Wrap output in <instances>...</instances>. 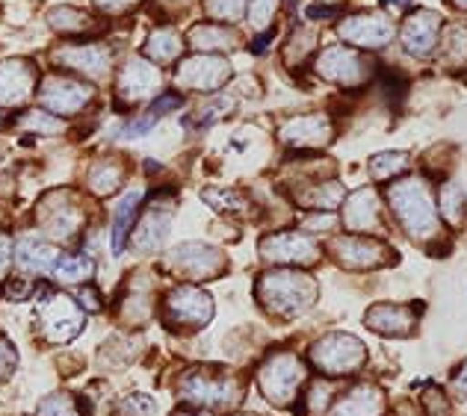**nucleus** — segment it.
I'll list each match as a JSON object with an SVG mask.
<instances>
[{
  "mask_svg": "<svg viewBox=\"0 0 467 416\" xmlns=\"http://www.w3.org/2000/svg\"><path fill=\"white\" fill-rule=\"evenodd\" d=\"M157 80H160L157 71L149 63H142V59H130V63L125 66V71H121L119 86H121V92H125V97L137 101V97H145L149 92H154Z\"/></svg>",
  "mask_w": 467,
  "mask_h": 416,
  "instance_id": "412c9836",
  "label": "nucleus"
},
{
  "mask_svg": "<svg viewBox=\"0 0 467 416\" xmlns=\"http://www.w3.org/2000/svg\"><path fill=\"white\" fill-rule=\"evenodd\" d=\"M382 408H385L382 393L370 384H361L347 399L337 401L335 416H382Z\"/></svg>",
  "mask_w": 467,
  "mask_h": 416,
  "instance_id": "aec40b11",
  "label": "nucleus"
},
{
  "mask_svg": "<svg viewBox=\"0 0 467 416\" xmlns=\"http://www.w3.org/2000/svg\"><path fill=\"white\" fill-rule=\"evenodd\" d=\"M335 15V9L331 6H311L308 9V18H331Z\"/></svg>",
  "mask_w": 467,
  "mask_h": 416,
  "instance_id": "a18cd8bd",
  "label": "nucleus"
},
{
  "mask_svg": "<svg viewBox=\"0 0 467 416\" xmlns=\"http://www.w3.org/2000/svg\"><path fill=\"white\" fill-rule=\"evenodd\" d=\"M42 222L47 225V230H51L54 237H71L80 225V213L75 207H57V210L47 213V218H42Z\"/></svg>",
  "mask_w": 467,
  "mask_h": 416,
  "instance_id": "cd10ccee",
  "label": "nucleus"
},
{
  "mask_svg": "<svg viewBox=\"0 0 467 416\" xmlns=\"http://www.w3.org/2000/svg\"><path fill=\"white\" fill-rule=\"evenodd\" d=\"M204 201L216 204L219 210H231V207L243 204V198H240L237 192H223V189H207V192H204Z\"/></svg>",
  "mask_w": 467,
  "mask_h": 416,
  "instance_id": "58836bf2",
  "label": "nucleus"
},
{
  "mask_svg": "<svg viewBox=\"0 0 467 416\" xmlns=\"http://www.w3.org/2000/svg\"><path fill=\"white\" fill-rule=\"evenodd\" d=\"M166 320L178 328H202L213 320V299L195 287H178L166 299Z\"/></svg>",
  "mask_w": 467,
  "mask_h": 416,
  "instance_id": "423d86ee",
  "label": "nucleus"
},
{
  "mask_svg": "<svg viewBox=\"0 0 467 416\" xmlns=\"http://www.w3.org/2000/svg\"><path fill=\"white\" fill-rule=\"evenodd\" d=\"M438 30H441V15H435V12H429V9H417L402 27L405 51L414 56H429L438 45Z\"/></svg>",
  "mask_w": 467,
  "mask_h": 416,
  "instance_id": "9d476101",
  "label": "nucleus"
},
{
  "mask_svg": "<svg viewBox=\"0 0 467 416\" xmlns=\"http://www.w3.org/2000/svg\"><path fill=\"white\" fill-rule=\"evenodd\" d=\"M261 254L266 260H281V263H314L319 257V249L311 237L302 234H275L261 242Z\"/></svg>",
  "mask_w": 467,
  "mask_h": 416,
  "instance_id": "1a4fd4ad",
  "label": "nucleus"
},
{
  "mask_svg": "<svg viewBox=\"0 0 467 416\" xmlns=\"http://www.w3.org/2000/svg\"><path fill=\"white\" fill-rule=\"evenodd\" d=\"M311 360L326 375H349V372L361 370V366H364L367 349L349 334H331V337L317 342L314 351H311Z\"/></svg>",
  "mask_w": 467,
  "mask_h": 416,
  "instance_id": "20e7f679",
  "label": "nucleus"
},
{
  "mask_svg": "<svg viewBox=\"0 0 467 416\" xmlns=\"http://www.w3.org/2000/svg\"><path fill=\"white\" fill-rule=\"evenodd\" d=\"M149 54L160 63H169V59H175L181 54V39L175 30H157L151 39H149Z\"/></svg>",
  "mask_w": 467,
  "mask_h": 416,
  "instance_id": "c85d7f7f",
  "label": "nucleus"
},
{
  "mask_svg": "<svg viewBox=\"0 0 467 416\" xmlns=\"http://www.w3.org/2000/svg\"><path fill=\"white\" fill-rule=\"evenodd\" d=\"M317 71L331 83H343V86H352L364 77V63L347 47H328V51L319 56Z\"/></svg>",
  "mask_w": 467,
  "mask_h": 416,
  "instance_id": "4468645a",
  "label": "nucleus"
},
{
  "mask_svg": "<svg viewBox=\"0 0 467 416\" xmlns=\"http://www.w3.org/2000/svg\"><path fill=\"white\" fill-rule=\"evenodd\" d=\"M273 9H275V0H254V6H252V18L254 24L261 27V24L269 21V15H273Z\"/></svg>",
  "mask_w": 467,
  "mask_h": 416,
  "instance_id": "79ce46f5",
  "label": "nucleus"
},
{
  "mask_svg": "<svg viewBox=\"0 0 467 416\" xmlns=\"http://www.w3.org/2000/svg\"><path fill=\"white\" fill-rule=\"evenodd\" d=\"M42 316V331L51 342H66L80 334L83 328V313L68 296H47L39 304Z\"/></svg>",
  "mask_w": 467,
  "mask_h": 416,
  "instance_id": "0eeeda50",
  "label": "nucleus"
},
{
  "mask_svg": "<svg viewBox=\"0 0 467 416\" xmlns=\"http://www.w3.org/2000/svg\"><path fill=\"white\" fill-rule=\"evenodd\" d=\"M388 4H393V6H402V4H405V0H388Z\"/></svg>",
  "mask_w": 467,
  "mask_h": 416,
  "instance_id": "8fccbe9b",
  "label": "nucleus"
},
{
  "mask_svg": "<svg viewBox=\"0 0 467 416\" xmlns=\"http://www.w3.org/2000/svg\"><path fill=\"white\" fill-rule=\"evenodd\" d=\"M261 299L266 304V310L281 313V316H299L311 308V301L317 299V287L308 275L296 272H273L261 278Z\"/></svg>",
  "mask_w": 467,
  "mask_h": 416,
  "instance_id": "f03ea898",
  "label": "nucleus"
},
{
  "mask_svg": "<svg viewBox=\"0 0 467 416\" xmlns=\"http://www.w3.org/2000/svg\"><path fill=\"white\" fill-rule=\"evenodd\" d=\"M347 225L352 230H373L379 228V201L373 189H358L347 204Z\"/></svg>",
  "mask_w": 467,
  "mask_h": 416,
  "instance_id": "4be33fe9",
  "label": "nucleus"
},
{
  "mask_svg": "<svg viewBox=\"0 0 467 416\" xmlns=\"http://www.w3.org/2000/svg\"><path fill=\"white\" fill-rule=\"evenodd\" d=\"M405 166H409V154L390 151V154H379V157H373L370 171H373V178H376V180H385V178H390V175H397V171H402Z\"/></svg>",
  "mask_w": 467,
  "mask_h": 416,
  "instance_id": "2f4dec72",
  "label": "nucleus"
},
{
  "mask_svg": "<svg viewBox=\"0 0 467 416\" xmlns=\"http://www.w3.org/2000/svg\"><path fill=\"white\" fill-rule=\"evenodd\" d=\"M39 416H80V411H78V401L71 396L54 393L39 405Z\"/></svg>",
  "mask_w": 467,
  "mask_h": 416,
  "instance_id": "473e14b6",
  "label": "nucleus"
},
{
  "mask_svg": "<svg viewBox=\"0 0 467 416\" xmlns=\"http://www.w3.org/2000/svg\"><path fill=\"white\" fill-rule=\"evenodd\" d=\"M9 257H12V251H9V239L0 234V278L6 275V269H9Z\"/></svg>",
  "mask_w": 467,
  "mask_h": 416,
  "instance_id": "c03bdc74",
  "label": "nucleus"
},
{
  "mask_svg": "<svg viewBox=\"0 0 467 416\" xmlns=\"http://www.w3.org/2000/svg\"><path fill=\"white\" fill-rule=\"evenodd\" d=\"M92 89L83 86L78 80H68V77H47L42 83V104L51 107L54 113H78L86 104H89Z\"/></svg>",
  "mask_w": 467,
  "mask_h": 416,
  "instance_id": "6e6552de",
  "label": "nucleus"
},
{
  "mask_svg": "<svg viewBox=\"0 0 467 416\" xmlns=\"http://www.w3.org/2000/svg\"><path fill=\"white\" fill-rule=\"evenodd\" d=\"M190 42L195 47H228L231 33L225 27H216V24H202L190 33Z\"/></svg>",
  "mask_w": 467,
  "mask_h": 416,
  "instance_id": "c756f323",
  "label": "nucleus"
},
{
  "mask_svg": "<svg viewBox=\"0 0 467 416\" xmlns=\"http://www.w3.org/2000/svg\"><path fill=\"white\" fill-rule=\"evenodd\" d=\"M57 263V249L45 246L39 239H24L18 246V266L24 272H51Z\"/></svg>",
  "mask_w": 467,
  "mask_h": 416,
  "instance_id": "5701e85b",
  "label": "nucleus"
},
{
  "mask_svg": "<svg viewBox=\"0 0 467 416\" xmlns=\"http://www.w3.org/2000/svg\"><path fill=\"white\" fill-rule=\"evenodd\" d=\"M181 396L192 405H213V408H231L240 401L243 387L231 375H216L211 370H192L181 378Z\"/></svg>",
  "mask_w": 467,
  "mask_h": 416,
  "instance_id": "7ed1b4c3",
  "label": "nucleus"
},
{
  "mask_svg": "<svg viewBox=\"0 0 467 416\" xmlns=\"http://www.w3.org/2000/svg\"><path fill=\"white\" fill-rule=\"evenodd\" d=\"M228 80V63L223 59H213V56H195L190 63L181 66V75L178 83L181 86H192V89H216Z\"/></svg>",
  "mask_w": 467,
  "mask_h": 416,
  "instance_id": "2eb2a0df",
  "label": "nucleus"
},
{
  "mask_svg": "<svg viewBox=\"0 0 467 416\" xmlns=\"http://www.w3.org/2000/svg\"><path fill=\"white\" fill-rule=\"evenodd\" d=\"M59 63H66L78 71H86V75H95L101 77L107 75L109 68V54L104 51L101 45H83V47H66V51L57 54Z\"/></svg>",
  "mask_w": 467,
  "mask_h": 416,
  "instance_id": "f3484780",
  "label": "nucleus"
},
{
  "mask_svg": "<svg viewBox=\"0 0 467 416\" xmlns=\"http://www.w3.org/2000/svg\"><path fill=\"white\" fill-rule=\"evenodd\" d=\"M269 39H273V33H264L261 39H254V54H264V51H266V45H269Z\"/></svg>",
  "mask_w": 467,
  "mask_h": 416,
  "instance_id": "de8ad7c7",
  "label": "nucleus"
},
{
  "mask_svg": "<svg viewBox=\"0 0 467 416\" xmlns=\"http://www.w3.org/2000/svg\"><path fill=\"white\" fill-rule=\"evenodd\" d=\"M335 254L343 266L349 269H373L379 263H385V257L390 254L385 246H379L376 239L364 237H343L335 242Z\"/></svg>",
  "mask_w": 467,
  "mask_h": 416,
  "instance_id": "ddd939ff",
  "label": "nucleus"
},
{
  "mask_svg": "<svg viewBox=\"0 0 467 416\" xmlns=\"http://www.w3.org/2000/svg\"><path fill=\"white\" fill-rule=\"evenodd\" d=\"M0 121H4V118H0Z\"/></svg>",
  "mask_w": 467,
  "mask_h": 416,
  "instance_id": "603ef678",
  "label": "nucleus"
},
{
  "mask_svg": "<svg viewBox=\"0 0 467 416\" xmlns=\"http://www.w3.org/2000/svg\"><path fill=\"white\" fill-rule=\"evenodd\" d=\"M86 18L83 12H75V9H54L51 12V24L57 30H83L86 27Z\"/></svg>",
  "mask_w": 467,
  "mask_h": 416,
  "instance_id": "f704fd0d",
  "label": "nucleus"
},
{
  "mask_svg": "<svg viewBox=\"0 0 467 416\" xmlns=\"http://www.w3.org/2000/svg\"><path fill=\"white\" fill-rule=\"evenodd\" d=\"M169 263L171 269H178V272L187 278H207L223 269V254L207 246H199V242H190V246H181L171 251Z\"/></svg>",
  "mask_w": 467,
  "mask_h": 416,
  "instance_id": "9b49d317",
  "label": "nucleus"
},
{
  "mask_svg": "<svg viewBox=\"0 0 467 416\" xmlns=\"http://www.w3.org/2000/svg\"><path fill=\"white\" fill-rule=\"evenodd\" d=\"M343 201V189H340V183H319V187H314L308 195H302V204H308L314 207V210L319 213H331L335 207Z\"/></svg>",
  "mask_w": 467,
  "mask_h": 416,
  "instance_id": "a878e982",
  "label": "nucleus"
},
{
  "mask_svg": "<svg viewBox=\"0 0 467 416\" xmlns=\"http://www.w3.org/2000/svg\"><path fill=\"white\" fill-rule=\"evenodd\" d=\"M452 396L456 399H467V360L456 370V375H452Z\"/></svg>",
  "mask_w": 467,
  "mask_h": 416,
  "instance_id": "37998d69",
  "label": "nucleus"
},
{
  "mask_svg": "<svg viewBox=\"0 0 467 416\" xmlns=\"http://www.w3.org/2000/svg\"><path fill=\"white\" fill-rule=\"evenodd\" d=\"M33 89V68L21 59H6L0 66V104H18Z\"/></svg>",
  "mask_w": 467,
  "mask_h": 416,
  "instance_id": "dca6fc26",
  "label": "nucleus"
},
{
  "mask_svg": "<svg viewBox=\"0 0 467 416\" xmlns=\"http://www.w3.org/2000/svg\"><path fill=\"white\" fill-rule=\"evenodd\" d=\"M95 263L89 260V257L83 254H68V257H57V263L51 272L63 280V284H80V280H86L92 275Z\"/></svg>",
  "mask_w": 467,
  "mask_h": 416,
  "instance_id": "393cba45",
  "label": "nucleus"
},
{
  "mask_svg": "<svg viewBox=\"0 0 467 416\" xmlns=\"http://www.w3.org/2000/svg\"><path fill=\"white\" fill-rule=\"evenodd\" d=\"M89 183H92V189H95L98 195L113 192V189L119 187V183H121V168L113 166V163H101L98 168H92Z\"/></svg>",
  "mask_w": 467,
  "mask_h": 416,
  "instance_id": "7c9ffc66",
  "label": "nucleus"
},
{
  "mask_svg": "<svg viewBox=\"0 0 467 416\" xmlns=\"http://www.w3.org/2000/svg\"><path fill=\"white\" fill-rule=\"evenodd\" d=\"M207 9L223 21H234L243 12V0H207Z\"/></svg>",
  "mask_w": 467,
  "mask_h": 416,
  "instance_id": "4c0bfd02",
  "label": "nucleus"
},
{
  "mask_svg": "<svg viewBox=\"0 0 467 416\" xmlns=\"http://www.w3.org/2000/svg\"><path fill=\"white\" fill-rule=\"evenodd\" d=\"M16 370V351H12L9 342L0 337V381L9 378V372Z\"/></svg>",
  "mask_w": 467,
  "mask_h": 416,
  "instance_id": "a19ab883",
  "label": "nucleus"
},
{
  "mask_svg": "<svg viewBox=\"0 0 467 416\" xmlns=\"http://www.w3.org/2000/svg\"><path fill=\"white\" fill-rule=\"evenodd\" d=\"M257 381H261L264 396L273 401V405H287V401L296 396L299 384L305 381V370L299 358H293V354H273V358L261 366Z\"/></svg>",
  "mask_w": 467,
  "mask_h": 416,
  "instance_id": "39448f33",
  "label": "nucleus"
},
{
  "mask_svg": "<svg viewBox=\"0 0 467 416\" xmlns=\"http://www.w3.org/2000/svg\"><path fill=\"white\" fill-rule=\"evenodd\" d=\"M388 201L397 213L400 225L405 228V234L414 239H432L438 237V213H435V198L429 187L420 178L400 180L393 183L388 192Z\"/></svg>",
  "mask_w": 467,
  "mask_h": 416,
  "instance_id": "f257e3e1",
  "label": "nucleus"
},
{
  "mask_svg": "<svg viewBox=\"0 0 467 416\" xmlns=\"http://www.w3.org/2000/svg\"><path fill=\"white\" fill-rule=\"evenodd\" d=\"M340 36L347 42L361 45V47H382L390 42L393 27L382 15H355L340 27Z\"/></svg>",
  "mask_w": 467,
  "mask_h": 416,
  "instance_id": "f8f14e48",
  "label": "nucleus"
},
{
  "mask_svg": "<svg viewBox=\"0 0 467 416\" xmlns=\"http://www.w3.org/2000/svg\"><path fill=\"white\" fill-rule=\"evenodd\" d=\"M456 6H462V9H467V0H452Z\"/></svg>",
  "mask_w": 467,
  "mask_h": 416,
  "instance_id": "09e8293b",
  "label": "nucleus"
},
{
  "mask_svg": "<svg viewBox=\"0 0 467 416\" xmlns=\"http://www.w3.org/2000/svg\"><path fill=\"white\" fill-rule=\"evenodd\" d=\"M154 125H157V116L149 109V113H145L142 118H133L130 125H128L125 130H121V137H128V139H130V137H140V133H149Z\"/></svg>",
  "mask_w": 467,
  "mask_h": 416,
  "instance_id": "ea45409f",
  "label": "nucleus"
},
{
  "mask_svg": "<svg viewBox=\"0 0 467 416\" xmlns=\"http://www.w3.org/2000/svg\"><path fill=\"white\" fill-rule=\"evenodd\" d=\"M166 222H169V216L166 218H160L157 213H149L142 218V225L137 230V249L142 251H154L160 242H163L166 237Z\"/></svg>",
  "mask_w": 467,
  "mask_h": 416,
  "instance_id": "bb28decb",
  "label": "nucleus"
},
{
  "mask_svg": "<svg viewBox=\"0 0 467 416\" xmlns=\"http://www.w3.org/2000/svg\"><path fill=\"white\" fill-rule=\"evenodd\" d=\"M18 125L21 127H33V130H39V133H59V130H63V125H59L57 118L45 116V113H27L24 118H18Z\"/></svg>",
  "mask_w": 467,
  "mask_h": 416,
  "instance_id": "c9c22d12",
  "label": "nucleus"
},
{
  "mask_svg": "<svg viewBox=\"0 0 467 416\" xmlns=\"http://www.w3.org/2000/svg\"><path fill=\"white\" fill-rule=\"evenodd\" d=\"M367 325L379 334L400 337V334H409L414 328V316L405 308H400V304H379V308L367 313Z\"/></svg>",
  "mask_w": 467,
  "mask_h": 416,
  "instance_id": "a211bd4d",
  "label": "nucleus"
},
{
  "mask_svg": "<svg viewBox=\"0 0 467 416\" xmlns=\"http://www.w3.org/2000/svg\"><path fill=\"white\" fill-rule=\"evenodd\" d=\"M137 207H140V192H128L116 207V218H113V254L116 257L121 254V249H125V239L133 225V216H137Z\"/></svg>",
  "mask_w": 467,
  "mask_h": 416,
  "instance_id": "b1692460",
  "label": "nucleus"
},
{
  "mask_svg": "<svg viewBox=\"0 0 467 416\" xmlns=\"http://www.w3.org/2000/svg\"><path fill=\"white\" fill-rule=\"evenodd\" d=\"M438 207L444 210V216H450V222H462V210H464L462 189H459V187H452V183H447V187L441 189Z\"/></svg>",
  "mask_w": 467,
  "mask_h": 416,
  "instance_id": "72a5a7b5",
  "label": "nucleus"
},
{
  "mask_svg": "<svg viewBox=\"0 0 467 416\" xmlns=\"http://www.w3.org/2000/svg\"><path fill=\"white\" fill-rule=\"evenodd\" d=\"M101 6H107V9H125V6H130L133 0H98Z\"/></svg>",
  "mask_w": 467,
  "mask_h": 416,
  "instance_id": "49530a36",
  "label": "nucleus"
},
{
  "mask_svg": "<svg viewBox=\"0 0 467 416\" xmlns=\"http://www.w3.org/2000/svg\"><path fill=\"white\" fill-rule=\"evenodd\" d=\"M287 145H323L331 137V125L323 116H305L290 121V125L281 130Z\"/></svg>",
  "mask_w": 467,
  "mask_h": 416,
  "instance_id": "6ab92c4d",
  "label": "nucleus"
},
{
  "mask_svg": "<svg viewBox=\"0 0 467 416\" xmlns=\"http://www.w3.org/2000/svg\"><path fill=\"white\" fill-rule=\"evenodd\" d=\"M119 416H154V405L149 396H130L119 405Z\"/></svg>",
  "mask_w": 467,
  "mask_h": 416,
  "instance_id": "e433bc0d",
  "label": "nucleus"
},
{
  "mask_svg": "<svg viewBox=\"0 0 467 416\" xmlns=\"http://www.w3.org/2000/svg\"><path fill=\"white\" fill-rule=\"evenodd\" d=\"M175 416H192V413H175ZM202 416H207V413H202Z\"/></svg>",
  "mask_w": 467,
  "mask_h": 416,
  "instance_id": "3c124183",
  "label": "nucleus"
}]
</instances>
